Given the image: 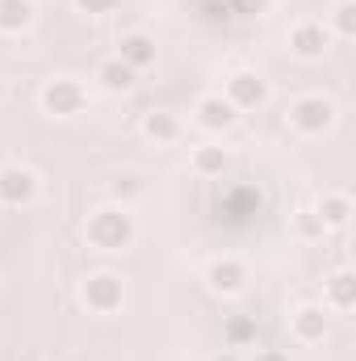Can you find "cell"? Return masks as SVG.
I'll list each match as a JSON object with an SVG mask.
<instances>
[{"mask_svg": "<svg viewBox=\"0 0 356 361\" xmlns=\"http://www.w3.org/2000/svg\"><path fill=\"white\" fill-rule=\"evenodd\" d=\"M323 307L336 311V315H348L356 307V273L352 269L327 273V281H323Z\"/></svg>", "mask_w": 356, "mask_h": 361, "instance_id": "obj_13", "label": "cell"}, {"mask_svg": "<svg viewBox=\"0 0 356 361\" xmlns=\"http://www.w3.org/2000/svg\"><path fill=\"white\" fill-rule=\"evenodd\" d=\"M327 34L340 38V42H352L356 38V0H340L327 17Z\"/></svg>", "mask_w": 356, "mask_h": 361, "instance_id": "obj_20", "label": "cell"}, {"mask_svg": "<svg viewBox=\"0 0 356 361\" xmlns=\"http://www.w3.org/2000/svg\"><path fill=\"white\" fill-rule=\"evenodd\" d=\"M293 227H298L302 240H323V235H327L323 223H319V214H314V206H310V210H298V214H293Z\"/></svg>", "mask_w": 356, "mask_h": 361, "instance_id": "obj_23", "label": "cell"}, {"mask_svg": "<svg viewBox=\"0 0 356 361\" xmlns=\"http://www.w3.org/2000/svg\"><path fill=\"white\" fill-rule=\"evenodd\" d=\"M260 206H265V197H260V189H252V185H239V189H231L222 202H218V214L227 219V223H235V227H243L252 214H260Z\"/></svg>", "mask_w": 356, "mask_h": 361, "instance_id": "obj_12", "label": "cell"}, {"mask_svg": "<svg viewBox=\"0 0 356 361\" xmlns=\"http://www.w3.org/2000/svg\"><path fill=\"white\" fill-rule=\"evenodd\" d=\"M189 164H193V173H197V177L214 180V177H222V173H227L231 156H227V147H218V143H201V147H193Z\"/></svg>", "mask_w": 356, "mask_h": 361, "instance_id": "obj_17", "label": "cell"}, {"mask_svg": "<svg viewBox=\"0 0 356 361\" xmlns=\"http://www.w3.org/2000/svg\"><path fill=\"white\" fill-rule=\"evenodd\" d=\"M272 0H227V17H239V21H256L265 17Z\"/></svg>", "mask_w": 356, "mask_h": 361, "instance_id": "obj_22", "label": "cell"}, {"mask_svg": "<svg viewBox=\"0 0 356 361\" xmlns=\"http://www.w3.org/2000/svg\"><path fill=\"white\" fill-rule=\"evenodd\" d=\"M222 341H227V349H252L256 345V319L252 315H227L222 319Z\"/></svg>", "mask_w": 356, "mask_h": 361, "instance_id": "obj_19", "label": "cell"}, {"mask_svg": "<svg viewBox=\"0 0 356 361\" xmlns=\"http://www.w3.org/2000/svg\"><path fill=\"white\" fill-rule=\"evenodd\" d=\"M222 97L239 109V114H252V109H260V105H268V80L260 76V72H252V68H239V72H231L227 76V89H222Z\"/></svg>", "mask_w": 356, "mask_h": 361, "instance_id": "obj_5", "label": "cell"}, {"mask_svg": "<svg viewBox=\"0 0 356 361\" xmlns=\"http://www.w3.org/2000/svg\"><path fill=\"white\" fill-rule=\"evenodd\" d=\"M331 332V311L323 302H302L293 315H289V336L298 345H323Z\"/></svg>", "mask_w": 356, "mask_h": 361, "instance_id": "obj_9", "label": "cell"}, {"mask_svg": "<svg viewBox=\"0 0 356 361\" xmlns=\"http://www.w3.org/2000/svg\"><path fill=\"white\" fill-rule=\"evenodd\" d=\"M285 47H289V55H293V59L314 63V59H323V55L331 51V34H327V25H323V21H298V25H289Z\"/></svg>", "mask_w": 356, "mask_h": 361, "instance_id": "obj_7", "label": "cell"}, {"mask_svg": "<svg viewBox=\"0 0 356 361\" xmlns=\"http://www.w3.org/2000/svg\"><path fill=\"white\" fill-rule=\"evenodd\" d=\"M248 281H252V273H248V265H243L239 257H214V261L205 265V290L218 294V298L243 294Z\"/></svg>", "mask_w": 356, "mask_h": 361, "instance_id": "obj_6", "label": "cell"}, {"mask_svg": "<svg viewBox=\"0 0 356 361\" xmlns=\"http://www.w3.org/2000/svg\"><path fill=\"white\" fill-rule=\"evenodd\" d=\"M139 126H143V135H147L155 147H160V143H177L180 139V118L172 114V109H147Z\"/></svg>", "mask_w": 356, "mask_h": 361, "instance_id": "obj_15", "label": "cell"}, {"mask_svg": "<svg viewBox=\"0 0 356 361\" xmlns=\"http://www.w3.org/2000/svg\"><path fill=\"white\" fill-rule=\"evenodd\" d=\"M80 302L89 307L92 315H113V311H122V302H126V281H122V273H113V269L89 273L84 286H80Z\"/></svg>", "mask_w": 356, "mask_h": 361, "instance_id": "obj_4", "label": "cell"}, {"mask_svg": "<svg viewBox=\"0 0 356 361\" xmlns=\"http://www.w3.org/2000/svg\"><path fill=\"white\" fill-rule=\"evenodd\" d=\"M109 193H113V206H130V202L143 193V180L134 177V173H122V177H113Z\"/></svg>", "mask_w": 356, "mask_h": 361, "instance_id": "obj_21", "label": "cell"}, {"mask_svg": "<svg viewBox=\"0 0 356 361\" xmlns=\"http://www.w3.org/2000/svg\"><path fill=\"white\" fill-rule=\"evenodd\" d=\"M285 122H289L298 135H306V139L327 135V130L336 126V101H331V97H323V92L293 97V101H289V109H285Z\"/></svg>", "mask_w": 356, "mask_h": 361, "instance_id": "obj_2", "label": "cell"}, {"mask_svg": "<svg viewBox=\"0 0 356 361\" xmlns=\"http://www.w3.org/2000/svg\"><path fill=\"white\" fill-rule=\"evenodd\" d=\"M314 214H319L323 231H344V227L352 223V197L340 193V189H331V193H323V197L314 202Z\"/></svg>", "mask_w": 356, "mask_h": 361, "instance_id": "obj_14", "label": "cell"}, {"mask_svg": "<svg viewBox=\"0 0 356 361\" xmlns=\"http://www.w3.org/2000/svg\"><path fill=\"white\" fill-rule=\"evenodd\" d=\"M84 240H89V248H96V252H126L139 240V223H134V214L126 206H113L109 202V206H96L89 214Z\"/></svg>", "mask_w": 356, "mask_h": 361, "instance_id": "obj_1", "label": "cell"}, {"mask_svg": "<svg viewBox=\"0 0 356 361\" xmlns=\"http://www.w3.org/2000/svg\"><path fill=\"white\" fill-rule=\"evenodd\" d=\"M38 197V173L30 164H4L0 169V206L21 210Z\"/></svg>", "mask_w": 356, "mask_h": 361, "instance_id": "obj_8", "label": "cell"}, {"mask_svg": "<svg viewBox=\"0 0 356 361\" xmlns=\"http://www.w3.org/2000/svg\"><path fill=\"white\" fill-rule=\"evenodd\" d=\"M155 38L151 34H143V30H130V34H122L117 38V59L126 63V68H134V72H147V68H155Z\"/></svg>", "mask_w": 356, "mask_h": 361, "instance_id": "obj_11", "label": "cell"}, {"mask_svg": "<svg viewBox=\"0 0 356 361\" xmlns=\"http://www.w3.org/2000/svg\"><path fill=\"white\" fill-rule=\"evenodd\" d=\"M193 122H197L205 135H227V130L239 122V109H235L222 92H205V97H197V105H193Z\"/></svg>", "mask_w": 356, "mask_h": 361, "instance_id": "obj_10", "label": "cell"}, {"mask_svg": "<svg viewBox=\"0 0 356 361\" xmlns=\"http://www.w3.org/2000/svg\"><path fill=\"white\" fill-rule=\"evenodd\" d=\"M134 80H139V72H134V68H126L117 55H113V59H105V63L96 68V85H101L105 92H113V97L130 92V89H134Z\"/></svg>", "mask_w": 356, "mask_h": 361, "instance_id": "obj_16", "label": "cell"}, {"mask_svg": "<svg viewBox=\"0 0 356 361\" xmlns=\"http://www.w3.org/2000/svg\"><path fill=\"white\" fill-rule=\"evenodd\" d=\"M256 361H289L285 353H276V349H265V353H256Z\"/></svg>", "mask_w": 356, "mask_h": 361, "instance_id": "obj_25", "label": "cell"}, {"mask_svg": "<svg viewBox=\"0 0 356 361\" xmlns=\"http://www.w3.org/2000/svg\"><path fill=\"white\" fill-rule=\"evenodd\" d=\"M214 361H243V357H239L235 349H227V353H218V357H214Z\"/></svg>", "mask_w": 356, "mask_h": 361, "instance_id": "obj_26", "label": "cell"}, {"mask_svg": "<svg viewBox=\"0 0 356 361\" xmlns=\"http://www.w3.org/2000/svg\"><path fill=\"white\" fill-rule=\"evenodd\" d=\"M201 4H214V8H227V0H201Z\"/></svg>", "mask_w": 356, "mask_h": 361, "instance_id": "obj_27", "label": "cell"}, {"mask_svg": "<svg viewBox=\"0 0 356 361\" xmlns=\"http://www.w3.org/2000/svg\"><path fill=\"white\" fill-rule=\"evenodd\" d=\"M72 4H76L80 13H89V17H109L122 0H72Z\"/></svg>", "mask_w": 356, "mask_h": 361, "instance_id": "obj_24", "label": "cell"}, {"mask_svg": "<svg viewBox=\"0 0 356 361\" xmlns=\"http://www.w3.org/2000/svg\"><path fill=\"white\" fill-rule=\"evenodd\" d=\"M0 97H4V85H0Z\"/></svg>", "mask_w": 356, "mask_h": 361, "instance_id": "obj_28", "label": "cell"}, {"mask_svg": "<svg viewBox=\"0 0 356 361\" xmlns=\"http://www.w3.org/2000/svg\"><path fill=\"white\" fill-rule=\"evenodd\" d=\"M34 25V0H0V34H25Z\"/></svg>", "mask_w": 356, "mask_h": 361, "instance_id": "obj_18", "label": "cell"}, {"mask_svg": "<svg viewBox=\"0 0 356 361\" xmlns=\"http://www.w3.org/2000/svg\"><path fill=\"white\" fill-rule=\"evenodd\" d=\"M38 105H42V114L68 122V118H80V114L89 109V89H84L80 80H72V76H55V80L42 85Z\"/></svg>", "mask_w": 356, "mask_h": 361, "instance_id": "obj_3", "label": "cell"}]
</instances>
